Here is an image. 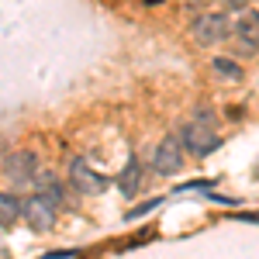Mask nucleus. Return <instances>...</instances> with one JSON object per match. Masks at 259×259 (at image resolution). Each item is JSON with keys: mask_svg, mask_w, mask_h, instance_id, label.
<instances>
[{"mask_svg": "<svg viewBox=\"0 0 259 259\" xmlns=\"http://www.w3.org/2000/svg\"><path fill=\"white\" fill-rule=\"evenodd\" d=\"M18 218H24V200L14 197L11 190H4L0 194V225H4V232H11Z\"/></svg>", "mask_w": 259, "mask_h": 259, "instance_id": "8", "label": "nucleus"}, {"mask_svg": "<svg viewBox=\"0 0 259 259\" xmlns=\"http://www.w3.org/2000/svg\"><path fill=\"white\" fill-rule=\"evenodd\" d=\"M235 41L242 45V52L259 49V11H242L235 18Z\"/></svg>", "mask_w": 259, "mask_h": 259, "instance_id": "7", "label": "nucleus"}, {"mask_svg": "<svg viewBox=\"0 0 259 259\" xmlns=\"http://www.w3.org/2000/svg\"><path fill=\"white\" fill-rule=\"evenodd\" d=\"M211 69H214V76H218V80H228V83L242 80V69H239V62H235V59H225V56H218V59L211 62Z\"/></svg>", "mask_w": 259, "mask_h": 259, "instance_id": "11", "label": "nucleus"}, {"mask_svg": "<svg viewBox=\"0 0 259 259\" xmlns=\"http://www.w3.org/2000/svg\"><path fill=\"white\" fill-rule=\"evenodd\" d=\"M232 18L228 14H214V11H207V14H200L194 24H190V35L197 45H218V41L232 38Z\"/></svg>", "mask_w": 259, "mask_h": 259, "instance_id": "2", "label": "nucleus"}, {"mask_svg": "<svg viewBox=\"0 0 259 259\" xmlns=\"http://www.w3.org/2000/svg\"><path fill=\"white\" fill-rule=\"evenodd\" d=\"M35 187H38L35 194L49 197L52 204H56V207H59L62 200H66V194H62V183H59V177H56V173H38V177H35Z\"/></svg>", "mask_w": 259, "mask_h": 259, "instance_id": "10", "label": "nucleus"}, {"mask_svg": "<svg viewBox=\"0 0 259 259\" xmlns=\"http://www.w3.org/2000/svg\"><path fill=\"white\" fill-rule=\"evenodd\" d=\"M256 180H259V162H256Z\"/></svg>", "mask_w": 259, "mask_h": 259, "instance_id": "14", "label": "nucleus"}, {"mask_svg": "<svg viewBox=\"0 0 259 259\" xmlns=\"http://www.w3.org/2000/svg\"><path fill=\"white\" fill-rule=\"evenodd\" d=\"M69 183L80 190V194H100V190H107V177H100V173H94L90 166H87V159H69Z\"/></svg>", "mask_w": 259, "mask_h": 259, "instance_id": "6", "label": "nucleus"}, {"mask_svg": "<svg viewBox=\"0 0 259 259\" xmlns=\"http://www.w3.org/2000/svg\"><path fill=\"white\" fill-rule=\"evenodd\" d=\"M0 166H4V177L11 180L14 187L31 183V180L38 177V159H35L31 152H21V149H7L4 159H0Z\"/></svg>", "mask_w": 259, "mask_h": 259, "instance_id": "3", "label": "nucleus"}, {"mask_svg": "<svg viewBox=\"0 0 259 259\" xmlns=\"http://www.w3.org/2000/svg\"><path fill=\"white\" fill-rule=\"evenodd\" d=\"M56 204L49 197H41V194H31V197L24 200V225L31 228V232H49L52 225H56Z\"/></svg>", "mask_w": 259, "mask_h": 259, "instance_id": "4", "label": "nucleus"}, {"mask_svg": "<svg viewBox=\"0 0 259 259\" xmlns=\"http://www.w3.org/2000/svg\"><path fill=\"white\" fill-rule=\"evenodd\" d=\"M228 7H239V11H249V0H225Z\"/></svg>", "mask_w": 259, "mask_h": 259, "instance_id": "13", "label": "nucleus"}, {"mask_svg": "<svg viewBox=\"0 0 259 259\" xmlns=\"http://www.w3.org/2000/svg\"><path fill=\"white\" fill-rule=\"evenodd\" d=\"M183 4H187L190 11H204V14H207V7H211L214 0H183Z\"/></svg>", "mask_w": 259, "mask_h": 259, "instance_id": "12", "label": "nucleus"}, {"mask_svg": "<svg viewBox=\"0 0 259 259\" xmlns=\"http://www.w3.org/2000/svg\"><path fill=\"white\" fill-rule=\"evenodd\" d=\"M183 142L180 139H162L159 145H156V152H152V169L156 173H162V177H173V173H180L183 169V149H180Z\"/></svg>", "mask_w": 259, "mask_h": 259, "instance_id": "5", "label": "nucleus"}, {"mask_svg": "<svg viewBox=\"0 0 259 259\" xmlns=\"http://www.w3.org/2000/svg\"><path fill=\"white\" fill-rule=\"evenodd\" d=\"M180 142H183V149H190L194 156H211L214 149L221 145V135L211 128V121H190V124H183V132H180Z\"/></svg>", "mask_w": 259, "mask_h": 259, "instance_id": "1", "label": "nucleus"}, {"mask_svg": "<svg viewBox=\"0 0 259 259\" xmlns=\"http://www.w3.org/2000/svg\"><path fill=\"white\" fill-rule=\"evenodd\" d=\"M118 187H121V194H124V197H135V194L142 190V166H139V159H135V156H132V159H128V166L121 169Z\"/></svg>", "mask_w": 259, "mask_h": 259, "instance_id": "9", "label": "nucleus"}]
</instances>
